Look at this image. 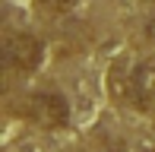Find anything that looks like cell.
I'll use <instances>...</instances> for the list:
<instances>
[{
	"label": "cell",
	"instance_id": "obj_1",
	"mask_svg": "<svg viewBox=\"0 0 155 152\" xmlns=\"http://www.w3.org/2000/svg\"><path fill=\"white\" fill-rule=\"evenodd\" d=\"M25 117L41 130H60L70 121V105L57 92H35L25 98Z\"/></svg>",
	"mask_w": 155,
	"mask_h": 152
},
{
	"label": "cell",
	"instance_id": "obj_2",
	"mask_svg": "<svg viewBox=\"0 0 155 152\" xmlns=\"http://www.w3.org/2000/svg\"><path fill=\"white\" fill-rule=\"evenodd\" d=\"M3 60L10 70L19 73H32L35 67L41 64V41L35 35H25V32H16V35L6 38L3 45Z\"/></svg>",
	"mask_w": 155,
	"mask_h": 152
},
{
	"label": "cell",
	"instance_id": "obj_3",
	"mask_svg": "<svg viewBox=\"0 0 155 152\" xmlns=\"http://www.w3.org/2000/svg\"><path fill=\"white\" fill-rule=\"evenodd\" d=\"M108 92L117 105H139V95H136V82H133V73H124V70H111L108 76Z\"/></svg>",
	"mask_w": 155,
	"mask_h": 152
},
{
	"label": "cell",
	"instance_id": "obj_4",
	"mask_svg": "<svg viewBox=\"0 0 155 152\" xmlns=\"http://www.w3.org/2000/svg\"><path fill=\"white\" fill-rule=\"evenodd\" d=\"M133 82H136L139 105H143V101H152V95H155V60H143V64L133 70Z\"/></svg>",
	"mask_w": 155,
	"mask_h": 152
},
{
	"label": "cell",
	"instance_id": "obj_5",
	"mask_svg": "<svg viewBox=\"0 0 155 152\" xmlns=\"http://www.w3.org/2000/svg\"><path fill=\"white\" fill-rule=\"evenodd\" d=\"M149 35H152V38H155V22H149Z\"/></svg>",
	"mask_w": 155,
	"mask_h": 152
}]
</instances>
